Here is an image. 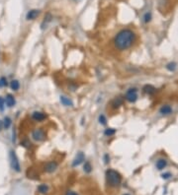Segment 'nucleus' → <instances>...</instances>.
<instances>
[{
    "mask_svg": "<svg viewBox=\"0 0 178 195\" xmlns=\"http://www.w3.org/2000/svg\"><path fill=\"white\" fill-rule=\"evenodd\" d=\"M135 40V32L130 29H124L116 35L114 38V45L118 50L123 51L130 48L133 45Z\"/></svg>",
    "mask_w": 178,
    "mask_h": 195,
    "instance_id": "obj_1",
    "label": "nucleus"
},
{
    "mask_svg": "<svg viewBox=\"0 0 178 195\" xmlns=\"http://www.w3.org/2000/svg\"><path fill=\"white\" fill-rule=\"evenodd\" d=\"M106 179H107V183L111 187H117L122 182L121 174L114 170H108L106 172Z\"/></svg>",
    "mask_w": 178,
    "mask_h": 195,
    "instance_id": "obj_2",
    "label": "nucleus"
},
{
    "mask_svg": "<svg viewBox=\"0 0 178 195\" xmlns=\"http://www.w3.org/2000/svg\"><path fill=\"white\" fill-rule=\"evenodd\" d=\"M32 138L37 142H41L46 139V132L43 128H37L33 130L32 132Z\"/></svg>",
    "mask_w": 178,
    "mask_h": 195,
    "instance_id": "obj_3",
    "label": "nucleus"
},
{
    "mask_svg": "<svg viewBox=\"0 0 178 195\" xmlns=\"http://www.w3.org/2000/svg\"><path fill=\"white\" fill-rule=\"evenodd\" d=\"M10 161H11V167H12L13 170L16 171V172L21 171L20 170V168H20V162L18 161V158H17V156H16L14 151L10 152Z\"/></svg>",
    "mask_w": 178,
    "mask_h": 195,
    "instance_id": "obj_4",
    "label": "nucleus"
},
{
    "mask_svg": "<svg viewBox=\"0 0 178 195\" xmlns=\"http://www.w3.org/2000/svg\"><path fill=\"white\" fill-rule=\"evenodd\" d=\"M126 100L130 102H135L138 100V90L136 88H131L127 91Z\"/></svg>",
    "mask_w": 178,
    "mask_h": 195,
    "instance_id": "obj_5",
    "label": "nucleus"
},
{
    "mask_svg": "<svg viewBox=\"0 0 178 195\" xmlns=\"http://www.w3.org/2000/svg\"><path fill=\"white\" fill-rule=\"evenodd\" d=\"M58 165H57V162H55V161H51V162H47V164L45 165L44 167V170L46 172H49V173H51V172H54L57 171V168Z\"/></svg>",
    "mask_w": 178,
    "mask_h": 195,
    "instance_id": "obj_6",
    "label": "nucleus"
},
{
    "mask_svg": "<svg viewBox=\"0 0 178 195\" xmlns=\"http://www.w3.org/2000/svg\"><path fill=\"white\" fill-rule=\"evenodd\" d=\"M32 118L34 119L35 121H38V122H41L43 120H45L47 118V114L42 112H33L32 114Z\"/></svg>",
    "mask_w": 178,
    "mask_h": 195,
    "instance_id": "obj_7",
    "label": "nucleus"
},
{
    "mask_svg": "<svg viewBox=\"0 0 178 195\" xmlns=\"http://www.w3.org/2000/svg\"><path fill=\"white\" fill-rule=\"evenodd\" d=\"M84 160H85V156H84V154H83L82 152H79V153L76 155V157H75V159L73 160V162H72V167L74 168V167L79 166Z\"/></svg>",
    "mask_w": 178,
    "mask_h": 195,
    "instance_id": "obj_8",
    "label": "nucleus"
},
{
    "mask_svg": "<svg viewBox=\"0 0 178 195\" xmlns=\"http://www.w3.org/2000/svg\"><path fill=\"white\" fill-rule=\"evenodd\" d=\"M173 112V109L171 108L169 105H165V106H162L161 108L159 109V113L161 115H169Z\"/></svg>",
    "mask_w": 178,
    "mask_h": 195,
    "instance_id": "obj_9",
    "label": "nucleus"
},
{
    "mask_svg": "<svg viewBox=\"0 0 178 195\" xmlns=\"http://www.w3.org/2000/svg\"><path fill=\"white\" fill-rule=\"evenodd\" d=\"M123 102H124V100H123V98L121 97H118L116 98V99H114L113 101H112V103H111V106L113 108H119L122 105H123Z\"/></svg>",
    "mask_w": 178,
    "mask_h": 195,
    "instance_id": "obj_10",
    "label": "nucleus"
},
{
    "mask_svg": "<svg viewBox=\"0 0 178 195\" xmlns=\"http://www.w3.org/2000/svg\"><path fill=\"white\" fill-rule=\"evenodd\" d=\"M156 168L158 171H162L164 168H166L167 166V161L165 159H159L157 162H156Z\"/></svg>",
    "mask_w": 178,
    "mask_h": 195,
    "instance_id": "obj_11",
    "label": "nucleus"
},
{
    "mask_svg": "<svg viewBox=\"0 0 178 195\" xmlns=\"http://www.w3.org/2000/svg\"><path fill=\"white\" fill-rule=\"evenodd\" d=\"M5 102H6V105H7V107H9V108L14 107V106H15V103H16L15 98L13 97L12 95H10V94H9V95H7V96H6Z\"/></svg>",
    "mask_w": 178,
    "mask_h": 195,
    "instance_id": "obj_12",
    "label": "nucleus"
},
{
    "mask_svg": "<svg viewBox=\"0 0 178 195\" xmlns=\"http://www.w3.org/2000/svg\"><path fill=\"white\" fill-rule=\"evenodd\" d=\"M39 14H40L39 10H36V9L30 10L27 14V20H35V19L39 16Z\"/></svg>",
    "mask_w": 178,
    "mask_h": 195,
    "instance_id": "obj_13",
    "label": "nucleus"
},
{
    "mask_svg": "<svg viewBox=\"0 0 178 195\" xmlns=\"http://www.w3.org/2000/svg\"><path fill=\"white\" fill-rule=\"evenodd\" d=\"M61 102L65 107H72L73 106V102H72V101L69 99V98L64 97V96L61 97Z\"/></svg>",
    "mask_w": 178,
    "mask_h": 195,
    "instance_id": "obj_14",
    "label": "nucleus"
},
{
    "mask_svg": "<svg viewBox=\"0 0 178 195\" xmlns=\"http://www.w3.org/2000/svg\"><path fill=\"white\" fill-rule=\"evenodd\" d=\"M143 92L148 94V95H153L155 93V88L154 86H151V85H147V86H144L143 87Z\"/></svg>",
    "mask_w": 178,
    "mask_h": 195,
    "instance_id": "obj_15",
    "label": "nucleus"
},
{
    "mask_svg": "<svg viewBox=\"0 0 178 195\" xmlns=\"http://www.w3.org/2000/svg\"><path fill=\"white\" fill-rule=\"evenodd\" d=\"M38 191L42 194H46L49 191V186L47 184H41L38 186Z\"/></svg>",
    "mask_w": 178,
    "mask_h": 195,
    "instance_id": "obj_16",
    "label": "nucleus"
},
{
    "mask_svg": "<svg viewBox=\"0 0 178 195\" xmlns=\"http://www.w3.org/2000/svg\"><path fill=\"white\" fill-rule=\"evenodd\" d=\"M10 87H11L12 90L17 91V90L20 88V83H19V81H17V80H13V81H11V83H10Z\"/></svg>",
    "mask_w": 178,
    "mask_h": 195,
    "instance_id": "obj_17",
    "label": "nucleus"
},
{
    "mask_svg": "<svg viewBox=\"0 0 178 195\" xmlns=\"http://www.w3.org/2000/svg\"><path fill=\"white\" fill-rule=\"evenodd\" d=\"M115 133H116V129H114V128H107V129H105V131H104V134L108 136V137L113 136Z\"/></svg>",
    "mask_w": 178,
    "mask_h": 195,
    "instance_id": "obj_18",
    "label": "nucleus"
},
{
    "mask_svg": "<svg viewBox=\"0 0 178 195\" xmlns=\"http://www.w3.org/2000/svg\"><path fill=\"white\" fill-rule=\"evenodd\" d=\"M83 170H84L85 172H87V173L91 172V171H92V166H91V164H90L89 162H85L84 167H83Z\"/></svg>",
    "mask_w": 178,
    "mask_h": 195,
    "instance_id": "obj_19",
    "label": "nucleus"
},
{
    "mask_svg": "<svg viewBox=\"0 0 178 195\" xmlns=\"http://www.w3.org/2000/svg\"><path fill=\"white\" fill-rule=\"evenodd\" d=\"M176 66H177V64L175 62H170V63H168L166 65V68H167V70H169V71L172 72V71H174L176 69Z\"/></svg>",
    "mask_w": 178,
    "mask_h": 195,
    "instance_id": "obj_20",
    "label": "nucleus"
},
{
    "mask_svg": "<svg viewBox=\"0 0 178 195\" xmlns=\"http://www.w3.org/2000/svg\"><path fill=\"white\" fill-rule=\"evenodd\" d=\"M10 125H11V119L9 118H5L4 121H3V127L5 129H7V128L10 127Z\"/></svg>",
    "mask_w": 178,
    "mask_h": 195,
    "instance_id": "obj_21",
    "label": "nucleus"
},
{
    "mask_svg": "<svg viewBox=\"0 0 178 195\" xmlns=\"http://www.w3.org/2000/svg\"><path fill=\"white\" fill-rule=\"evenodd\" d=\"M6 86H7V79L4 77H1L0 78V88H3Z\"/></svg>",
    "mask_w": 178,
    "mask_h": 195,
    "instance_id": "obj_22",
    "label": "nucleus"
},
{
    "mask_svg": "<svg viewBox=\"0 0 178 195\" xmlns=\"http://www.w3.org/2000/svg\"><path fill=\"white\" fill-rule=\"evenodd\" d=\"M99 122H100V124H102V125H105L107 123V119H106V118H105V115H100L99 116Z\"/></svg>",
    "mask_w": 178,
    "mask_h": 195,
    "instance_id": "obj_23",
    "label": "nucleus"
},
{
    "mask_svg": "<svg viewBox=\"0 0 178 195\" xmlns=\"http://www.w3.org/2000/svg\"><path fill=\"white\" fill-rule=\"evenodd\" d=\"M150 20H151V14L148 12V13H146V15L143 16V21L146 23H148Z\"/></svg>",
    "mask_w": 178,
    "mask_h": 195,
    "instance_id": "obj_24",
    "label": "nucleus"
},
{
    "mask_svg": "<svg viewBox=\"0 0 178 195\" xmlns=\"http://www.w3.org/2000/svg\"><path fill=\"white\" fill-rule=\"evenodd\" d=\"M21 144H22L24 147H26V148H29V147L31 146V143H30V141H29V140H27V139L23 140V141L21 142Z\"/></svg>",
    "mask_w": 178,
    "mask_h": 195,
    "instance_id": "obj_25",
    "label": "nucleus"
},
{
    "mask_svg": "<svg viewBox=\"0 0 178 195\" xmlns=\"http://www.w3.org/2000/svg\"><path fill=\"white\" fill-rule=\"evenodd\" d=\"M162 178H164V179H168V178H170L171 177H172V175H171V173L170 172H165V173H163L162 175Z\"/></svg>",
    "mask_w": 178,
    "mask_h": 195,
    "instance_id": "obj_26",
    "label": "nucleus"
},
{
    "mask_svg": "<svg viewBox=\"0 0 178 195\" xmlns=\"http://www.w3.org/2000/svg\"><path fill=\"white\" fill-rule=\"evenodd\" d=\"M4 102H5V101L2 99L1 97H0V110H3L4 109Z\"/></svg>",
    "mask_w": 178,
    "mask_h": 195,
    "instance_id": "obj_27",
    "label": "nucleus"
},
{
    "mask_svg": "<svg viewBox=\"0 0 178 195\" xmlns=\"http://www.w3.org/2000/svg\"><path fill=\"white\" fill-rule=\"evenodd\" d=\"M104 161H105V164H108V162H110V157H109V155H105L104 156Z\"/></svg>",
    "mask_w": 178,
    "mask_h": 195,
    "instance_id": "obj_28",
    "label": "nucleus"
},
{
    "mask_svg": "<svg viewBox=\"0 0 178 195\" xmlns=\"http://www.w3.org/2000/svg\"><path fill=\"white\" fill-rule=\"evenodd\" d=\"M65 195H78L77 193H75L74 191H71V190H68L67 193H65Z\"/></svg>",
    "mask_w": 178,
    "mask_h": 195,
    "instance_id": "obj_29",
    "label": "nucleus"
},
{
    "mask_svg": "<svg viewBox=\"0 0 178 195\" xmlns=\"http://www.w3.org/2000/svg\"><path fill=\"white\" fill-rule=\"evenodd\" d=\"M3 128V121L0 120V131H1V129Z\"/></svg>",
    "mask_w": 178,
    "mask_h": 195,
    "instance_id": "obj_30",
    "label": "nucleus"
},
{
    "mask_svg": "<svg viewBox=\"0 0 178 195\" xmlns=\"http://www.w3.org/2000/svg\"><path fill=\"white\" fill-rule=\"evenodd\" d=\"M75 1H80V0H75Z\"/></svg>",
    "mask_w": 178,
    "mask_h": 195,
    "instance_id": "obj_31",
    "label": "nucleus"
},
{
    "mask_svg": "<svg viewBox=\"0 0 178 195\" xmlns=\"http://www.w3.org/2000/svg\"><path fill=\"white\" fill-rule=\"evenodd\" d=\"M125 195H130V194H125Z\"/></svg>",
    "mask_w": 178,
    "mask_h": 195,
    "instance_id": "obj_32",
    "label": "nucleus"
}]
</instances>
